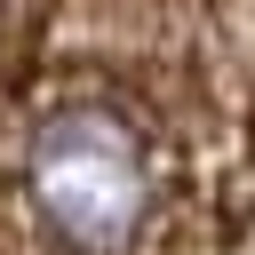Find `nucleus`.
<instances>
[{
	"mask_svg": "<svg viewBox=\"0 0 255 255\" xmlns=\"http://www.w3.org/2000/svg\"><path fill=\"white\" fill-rule=\"evenodd\" d=\"M16 199L64 255H128L151 223V143L120 104L72 96L16 151Z\"/></svg>",
	"mask_w": 255,
	"mask_h": 255,
	"instance_id": "nucleus-1",
	"label": "nucleus"
}]
</instances>
